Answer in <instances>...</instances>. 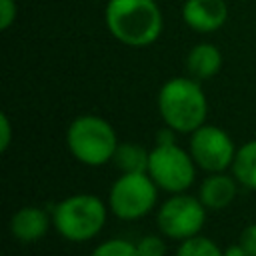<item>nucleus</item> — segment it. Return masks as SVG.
<instances>
[{
	"mask_svg": "<svg viewBox=\"0 0 256 256\" xmlns=\"http://www.w3.org/2000/svg\"><path fill=\"white\" fill-rule=\"evenodd\" d=\"M104 24L120 44L144 48L160 38L164 16L156 0H108Z\"/></svg>",
	"mask_w": 256,
	"mask_h": 256,
	"instance_id": "obj_1",
	"label": "nucleus"
},
{
	"mask_svg": "<svg viewBox=\"0 0 256 256\" xmlns=\"http://www.w3.org/2000/svg\"><path fill=\"white\" fill-rule=\"evenodd\" d=\"M158 112L164 126L176 134H192L208 116V100L200 80L192 76H174L158 92Z\"/></svg>",
	"mask_w": 256,
	"mask_h": 256,
	"instance_id": "obj_2",
	"label": "nucleus"
},
{
	"mask_svg": "<svg viewBox=\"0 0 256 256\" xmlns=\"http://www.w3.org/2000/svg\"><path fill=\"white\" fill-rule=\"evenodd\" d=\"M108 210V204L94 194H72L52 208V226L68 242H88L102 232Z\"/></svg>",
	"mask_w": 256,
	"mask_h": 256,
	"instance_id": "obj_3",
	"label": "nucleus"
},
{
	"mask_svg": "<svg viewBox=\"0 0 256 256\" xmlns=\"http://www.w3.org/2000/svg\"><path fill=\"white\" fill-rule=\"evenodd\" d=\"M118 144L120 142L112 124L96 114L76 116L66 130V146L84 166L98 168L112 162Z\"/></svg>",
	"mask_w": 256,
	"mask_h": 256,
	"instance_id": "obj_4",
	"label": "nucleus"
},
{
	"mask_svg": "<svg viewBox=\"0 0 256 256\" xmlns=\"http://www.w3.org/2000/svg\"><path fill=\"white\" fill-rule=\"evenodd\" d=\"M196 162L190 150L172 142H154L148 158V174L162 192H186L196 180Z\"/></svg>",
	"mask_w": 256,
	"mask_h": 256,
	"instance_id": "obj_5",
	"label": "nucleus"
},
{
	"mask_svg": "<svg viewBox=\"0 0 256 256\" xmlns=\"http://www.w3.org/2000/svg\"><path fill=\"white\" fill-rule=\"evenodd\" d=\"M158 186L148 172H122L108 190V208L120 220H140L158 204Z\"/></svg>",
	"mask_w": 256,
	"mask_h": 256,
	"instance_id": "obj_6",
	"label": "nucleus"
},
{
	"mask_svg": "<svg viewBox=\"0 0 256 256\" xmlns=\"http://www.w3.org/2000/svg\"><path fill=\"white\" fill-rule=\"evenodd\" d=\"M206 212L208 208L202 204L200 198L186 192H178L170 194L158 206L156 224L162 236L182 242L186 238L200 234V230L206 224Z\"/></svg>",
	"mask_w": 256,
	"mask_h": 256,
	"instance_id": "obj_7",
	"label": "nucleus"
},
{
	"mask_svg": "<svg viewBox=\"0 0 256 256\" xmlns=\"http://www.w3.org/2000/svg\"><path fill=\"white\" fill-rule=\"evenodd\" d=\"M188 150L196 166L212 174V172H226L228 168H232L238 148L234 146V140L224 128L206 122L190 134Z\"/></svg>",
	"mask_w": 256,
	"mask_h": 256,
	"instance_id": "obj_8",
	"label": "nucleus"
},
{
	"mask_svg": "<svg viewBox=\"0 0 256 256\" xmlns=\"http://www.w3.org/2000/svg\"><path fill=\"white\" fill-rule=\"evenodd\" d=\"M184 24L200 34H212L220 30L228 20L226 0H186L182 4Z\"/></svg>",
	"mask_w": 256,
	"mask_h": 256,
	"instance_id": "obj_9",
	"label": "nucleus"
},
{
	"mask_svg": "<svg viewBox=\"0 0 256 256\" xmlns=\"http://www.w3.org/2000/svg\"><path fill=\"white\" fill-rule=\"evenodd\" d=\"M52 226V216L40 206H22L10 216V234L22 244L42 240Z\"/></svg>",
	"mask_w": 256,
	"mask_h": 256,
	"instance_id": "obj_10",
	"label": "nucleus"
},
{
	"mask_svg": "<svg viewBox=\"0 0 256 256\" xmlns=\"http://www.w3.org/2000/svg\"><path fill=\"white\" fill-rule=\"evenodd\" d=\"M238 192V180L226 172L208 174L198 190V198L208 210H224L232 204Z\"/></svg>",
	"mask_w": 256,
	"mask_h": 256,
	"instance_id": "obj_11",
	"label": "nucleus"
},
{
	"mask_svg": "<svg viewBox=\"0 0 256 256\" xmlns=\"http://www.w3.org/2000/svg\"><path fill=\"white\" fill-rule=\"evenodd\" d=\"M222 68V52L210 42H200L186 56V70L196 80H210Z\"/></svg>",
	"mask_w": 256,
	"mask_h": 256,
	"instance_id": "obj_12",
	"label": "nucleus"
},
{
	"mask_svg": "<svg viewBox=\"0 0 256 256\" xmlns=\"http://www.w3.org/2000/svg\"><path fill=\"white\" fill-rule=\"evenodd\" d=\"M232 176L238 180L240 186L256 190V138L244 142L236 150L232 162Z\"/></svg>",
	"mask_w": 256,
	"mask_h": 256,
	"instance_id": "obj_13",
	"label": "nucleus"
},
{
	"mask_svg": "<svg viewBox=\"0 0 256 256\" xmlns=\"http://www.w3.org/2000/svg\"><path fill=\"white\" fill-rule=\"evenodd\" d=\"M148 158L150 150H146L138 142H120L112 162L120 172H146Z\"/></svg>",
	"mask_w": 256,
	"mask_h": 256,
	"instance_id": "obj_14",
	"label": "nucleus"
},
{
	"mask_svg": "<svg viewBox=\"0 0 256 256\" xmlns=\"http://www.w3.org/2000/svg\"><path fill=\"white\" fill-rule=\"evenodd\" d=\"M176 256H224V250L208 236H192L180 242Z\"/></svg>",
	"mask_w": 256,
	"mask_h": 256,
	"instance_id": "obj_15",
	"label": "nucleus"
},
{
	"mask_svg": "<svg viewBox=\"0 0 256 256\" xmlns=\"http://www.w3.org/2000/svg\"><path fill=\"white\" fill-rule=\"evenodd\" d=\"M90 256H140L136 250V242H128L124 238H112L100 242Z\"/></svg>",
	"mask_w": 256,
	"mask_h": 256,
	"instance_id": "obj_16",
	"label": "nucleus"
},
{
	"mask_svg": "<svg viewBox=\"0 0 256 256\" xmlns=\"http://www.w3.org/2000/svg\"><path fill=\"white\" fill-rule=\"evenodd\" d=\"M136 250L140 256H166V242L158 234H146L136 242Z\"/></svg>",
	"mask_w": 256,
	"mask_h": 256,
	"instance_id": "obj_17",
	"label": "nucleus"
},
{
	"mask_svg": "<svg viewBox=\"0 0 256 256\" xmlns=\"http://www.w3.org/2000/svg\"><path fill=\"white\" fill-rule=\"evenodd\" d=\"M18 18L16 0H0V30H8Z\"/></svg>",
	"mask_w": 256,
	"mask_h": 256,
	"instance_id": "obj_18",
	"label": "nucleus"
},
{
	"mask_svg": "<svg viewBox=\"0 0 256 256\" xmlns=\"http://www.w3.org/2000/svg\"><path fill=\"white\" fill-rule=\"evenodd\" d=\"M12 144V124L6 112L0 114V150L6 152Z\"/></svg>",
	"mask_w": 256,
	"mask_h": 256,
	"instance_id": "obj_19",
	"label": "nucleus"
},
{
	"mask_svg": "<svg viewBox=\"0 0 256 256\" xmlns=\"http://www.w3.org/2000/svg\"><path fill=\"white\" fill-rule=\"evenodd\" d=\"M238 242L246 248L248 256H256V224L246 226V228L242 230V234H240V240H238Z\"/></svg>",
	"mask_w": 256,
	"mask_h": 256,
	"instance_id": "obj_20",
	"label": "nucleus"
},
{
	"mask_svg": "<svg viewBox=\"0 0 256 256\" xmlns=\"http://www.w3.org/2000/svg\"><path fill=\"white\" fill-rule=\"evenodd\" d=\"M224 256H248L246 248L238 242V244H230L228 248H224Z\"/></svg>",
	"mask_w": 256,
	"mask_h": 256,
	"instance_id": "obj_21",
	"label": "nucleus"
}]
</instances>
